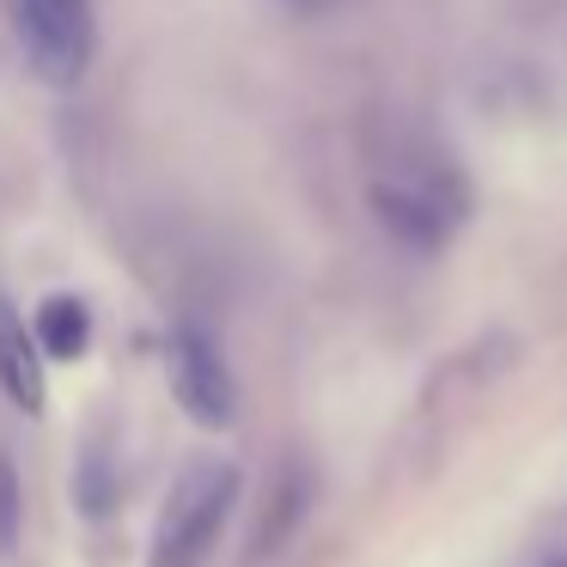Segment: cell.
<instances>
[{
  "instance_id": "obj_1",
  "label": "cell",
  "mask_w": 567,
  "mask_h": 567,
  "mask_svg": "<svg viewBox=\"0 0 567 567\" xmlns=\"http://www.w3.org/2000/svg\"><path fill=\"white\" fill-rule=\"evenodd\" d=\"M238 501V470L233 464H196L184 482L172 488L159 518V537H153V561L159 567H202V555L214 549L226 513Z\"/></svg>"
},
{
  "instance_id": "obj_2",
  "label": "cell",
  "mask_w": 567,
  "mask_h": 567,
  "mask_svg": "<svg viewBox=\"0 0 567 567\" xmlns=\"http://www.w3.org/2000/svg\"><path fill=\"white\" fill-rule=\"evenodd\" d=\"M372 214L403 245L440 250L452 238V226L464 220V184L452 172H440V165H409V172L372 184Z\"/></svg>"
},
{
  "instance_id": "obj_3",
  "label": "cell",
  "mask_w": 567,
  "mask_h": 567,
  "mask_svg": "<svg viewBox=\"0 0 567 567\" xmlns=\"http://www.w3.org/2000/svg\"><path fill=\"white\" fill-rule=\"evenodd\" d=\"M25 62L50 86H74L92 62V0H13Z\"/></svg>"
},
{
  "instance_id": "obj_4",
  "label": "cell",
  "mask_w": 567,
  "mask_h": 567,
  "mask_svg": "<svg viewBox=\"0 0 567 567\" xmlns=\"http://www.w3.org/2000/svg\"><path fill=\"white\" fill-rule=\"evenodd\" d=\"M165 360H172V391H177V403H184L189 421H202V427H226V421L238 415V384H233V372H226L214 336H202L196 323H177L172 354Z\"/></svg>"
},
{
  "instance_id": "obj_5",
  "label": "cell",
  "mask_w": 567,
  "mask_h": 567,
  "mask_svg": "<svg viewBox=\"0 0 567 567\" xmlns=\"http://www.w3.org/2000/svg\"><path fill=\"white\" fill-rule=\"evenodd\" d=\"M0 391H7V403L25 409V415H38V409H43V348H38V330H31L7 299H0Z\"/></svg>"
},
{
  "instance_id": "obj_6",
  "label": "cell",
  "mask_w": 567,
  "mask_h": 567,
  "mask_svg": "<svg viewBox=\"0 0 567 567\" xmlns=\"http://www.w3.org/2000/svg\"><path fill=\"white\" fill-rule=\"evenodd\" d=\"M38 348L43 354H55V360H80L86 354V342H92V311H86V299H74V293H55V299H43V311H38Z\"/></svg>"
},
{
  "instance_id": "obj_7",
  "label": "cell",
  "mask_w": 567,
  "mask_h": 567,
  "mask_svg": "<svg viewBox=\"0 0 567 567\" xmlns=\"http://www.w3.org/2000/svg\"><path fill=\"white\" fill-rule=\"evenodd\" d=\"M13 525H19V476H13V464L0 457V549L13 543Z\"/></svg>"
},
{
  "instance_id": "obj_8",
  "label": "cell",
  "mask_w": 567,
  "mask_h": 567,
  "mask_svg": "<svg viewBox=\"0 0 567 567\" xmlns=\"http://www.w3.org/2000/svg\"><path fill=\"white\" fill-rule=\"evenodd\" d=\"M287 7H306V13H318V7H330V0H287Z\"/></svg>"
}]
</instances>
